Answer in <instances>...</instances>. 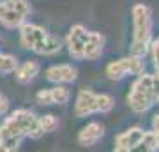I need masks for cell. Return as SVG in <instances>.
<instances>
[{
	"mask_svg": "<svg viewBox=\"0 0 159 152\" xmlns=\"http://www.w3.org/2000/svg\"><path fill=\"white\" fill-rule=\"evenodd\" d=\"M43 135L44 129L39 117L29 110H16L0 124V141L6 145L7 152L16 150L25 136L41 138Z\"/></svg>",
	"mask_w": 159,
	"mask_h": 152,
	"instance_id": "6da1fadb",
	"label": "cell"
},
{
	"mask_svg": "<svg viewBox=\"0 0 159 152\" xmlns=\"http://www.w3.org/2000/svg\"><path fill=\"white\" fill-rule=\"evenodd\" d=\"M18 28H20L21 46L30 51H35L39 55H55L62 48V43L57 35L50 34L48 30H44L39 25L23 21Z\"/></svg>",
	"mask_w": 159,
	"mask_h": 152,
	"instance_id": "7a4b0ae2",
	"label": "cell"
},
{
	"mask_svg": "<svg viewBox=\"0 0 159 152\" xmlns=\"http://www.w3.org/2000/svg\"><path fill=\"white\" fill-rule=\"evenodd\" d=\"M159 99V74H140L127 94V104L134 113H145Z\"/></svg>",
	"mask_w": 159,
	"mask_h": 152,
	"instance_id": "3957f363",
	"label": "cell"
},
{
	"mask_svg": "<svg viewBox=\"0 0 159 152\" xmlns=\"http://www.w3.org/2000/svg\"><path fill=\"white\" fill-rule=\"evenodd\" d=\"M133 44L131 55L143 57L147 53L152 39V11L145 4H136L133 7Z\"/></svg>",
	"mask_w": 159,
	"mask_h": 152,
	"instance_id": "277c9868",
	"label": "cell"
},
{
	"mask_svg": "<svg viewBox=\"0 0 159 152\" xmlns=\"http://www.w3.org/2000/svg\"><path fill=\"white\" fill-rule=\"evenodd\" d=\"M115 106V99L108 94H96L89 89H81L76 97L74 113L76 117H89L92 113H108Z\"/></svg>",
	"mask_w": 159,
	"mask_h": 152,
	"instance_id": "5b68a950",
	"label": "cell"
},
{
	"mask_svg": "<svg viewBox=\"0 0 159 152\" xmlns=\"http://www.w3.org/2000/svg\"><path fill=\"white\" fill-rule=\"evenodd\" d=\"M30 14L27 0H4L0 2V23L7 28H18Z\"/></svg>",
	"mask_w": 159,
	"mask_h": 152,
	"instance_id": "8992f818",
	"label": "cell"
},
{
	"mask_svg": "<svg viewBox=\"0 0 159 152\" xmlns=\"http://www.w3.org/2000/svg\"><path fill=\"white\" fill-rule=\"evenodd\" d=\"M143 71H145V64H143L142 57L136 55L119 58V60L108 64V67H106V74L110 80H120L125 74H138L140 76Z\"/></svg>",
	"mask_w": 159,
	"mask_h": 152,
	"instance_id": "52a82bcc",
	"label": "cell"
},
{
	"mask_svg": "<svg viewBox=\"0 0 159 152\" xmlns=\"http://www.w3.org/2000/svg\"><path fill=\"white\" fill-rule=\"evenodd\" d=\"M87 37H89V30L83 25L71 27L67 34V48H69V55L73 58H76V60L83 58V48H85Z\"/></svg>",
	"mask_w": 159,
	"mask_h": 152,
	"instance_id": "ba28073f",
	"label": "cell"
},
{
	"mask_svg": "<svg viewBox=\"0 0 159 152\" xmlns=\"http://www.w3.org/2000/svg\"><path fill=\"white\" fill-rule=\"evenodd\" d=\"M145 131L142 127H129L127 131L120 133L115 138V150L117 152H129V150H136L140 141H142Z\"/></svg>",
	"mask_w": 159,
	"mask_h": 152,
	"instance_id": "9c48e42d",
	"label": "cell"
},
{
	"mask_svg": "<svg viewBox=\"0 0 159 152\" xmlns=\"http://www.w3.org/2000/svg\"><path fill=\"white\" fill-rule=\"evenodd\" d=\"M78 78V71L71 64H58L46 69V80L51 83H73Z\"/></svg>",
	"mask_w": 159,
	"mask_h": 152,
	"instance_id": "30bf717a",
	"label": "cell"
},
{
	"mask_svg": "<svg viewBox=\"0 0 159 152\" xmlns=\"http://www.w3.org/2000/svg\"><path fill=\"white\" fill-rule=\"evenodd\" d=\"M104 136V126L99 122H90L85 127H81L78 133V143L81 147H92Z\"/></svg>",
	"mask_w": 159,
	"mask_h": 152,
	"instance_id": "8fae6325",
	"label": "cell"
},
{
	"mask_svg": "<svg viewBox=\"0 0 159 152\" xmlns=\"http://www.w3.org/2000/svg\"><path fill=\"white\" fill-rule=\"evenodd\" d=\"M104 48V35L99 32H90L89 30V37H87L85 48H83V58L87 60H97L102 53Z\"/></svg>",
	"mask_w": 159,
	"mask_h": 152,
	"instance_id": "7c38bea8",
	"label": "cell"
},
{
	"mask_svg": "<svg viewBox=\"0 0 159 152\" xmlns=\"http://www.w3.org/2000/svg\"><path fill=\"white\" fill-rule=\"evenodd\" d=\"M39 71H41L39 62H35V60H27V62L16 66V69H14L12 73H14V78H16L18 83H30V81L39 74Z\"/></svg>",
	"mask_w": 159,
	"mask_h": 152,
	"instance_id": "4fadbf2b",
	"label": "cell"
},
{
	"mask_svg": "<svg viewBox=\"0 0 159 152\" xmlns=\"http://www.w3.org/2000/svg\"><path fill=\"white\" fill-rule=\"evenodd\" d=\"M51 90V97H53V104H66L69 101V97H71V92H69L67 87H64V85L57 83Z\"/></svg>",
	"mask_w": 159,
	"mask_h": 152,
	"instance_id": "5bb4252c",
	"label": "cell"
},
{
	"mask_svg": "<svg viewBox=\"0 0 159 152\" xmlns=\"http://www.w3.org/2000/svg\"><path fill=\"white\" fill-rule=\"evenodd\" d=\"M136 150H157V133L145 131V135H143Z\"/></svg>",
	"mask_w": 159,
	"mask_h": 152,
	"instance_id": "9a60e30c",
	"label": "cell"
},
{
	"mask_svg": "<svg viewBox=\"0 0 159 152\" xmlns=\"http://www.w3.org/2000/svg\"><path fill=\"white\" fill-rule=\"evenodd\" d=\"M41 126H43V129L44 133H51V131H55L58 127V118L55 115H44V117H41Z\"/></svg>",
	"mask_w": 159,
	"mask_h": 152,
	"instance_id": "2e32d148",
	"label": "cell"
},
{
	"mask_svg": "<svg viewBox=\"0 0 159 152\" xmlns=\"http://www.w3.org/2000/svg\"><path fill=\"white\" fill-rule=\"evenodd\" d=\"M35 99H37L39 104H53V97H51V90L50 89L39 90L37 96H35Z\"/></svg>",
	"mask_w": 159,
	"mask_h": 152,
	"instance_id": "e0dca14e",
	"label": "cell"
},
{
	"mask_svg": "<svg viewBox=\"0 0 159 152\" xmlns=\"http://www.w3.org/2000/svg\"><path fill=\"white\" fill-rule=\"evenodd\" d=\"M152 60H154V66H156V73L159 74V37L152 43Z\"/></svg>",
	"mask_w": 159,
	"mask_h": 152,
	"instance_id": "ac0fdd59",
	"label": "cell"
},
{
	"mask_svg": "<svg viewBox=\"0 0 159 152\" xmlns=\"http://www.w3.org/2000/svg\"><path fill=\"white\" fill-rule=\"evenodd\" d=\"M7 110H9V103H7V97L0 92V115H6Z\"/></svg>",
	"mask_w": 159,
	"mask_h": 152,
	"instance_id": "d6986e66",
	"label": "cell"
},
{
	"mask_svg": "<svg viewBox=\"0 0 159 152\" xmlns=\"http://www.w3.org/2000/svg\"><path fill=\"white\" fill-rule=\"evenodd\" d=\"M152 131L159 135V113L154 115V120H152Z\"/></svg>",
	"mask_w": 159,
	"mask_h": 152,
	"instance_id": "ffe728a7",
	"label": "cell"
},
{
	"mask_svg": "<svg viewBox=\"0 0 159 152\" xmlns=\"http://www.w3.org/2000/svg\"><path fill=\"white\" fill-rule=\"evenodd\" d=\"M0 152H7L6 145H4V143H2V141H0Z\"/></svg>",
	"mask_w": 159,
	"mask_h": 152,
	"instance_id": "44dd1931",
	"label": "cell"
},
{
	"mask_svg": "<svg viewBox=\"0 0 159 152\" xmlns=\"http://www.w3.org/2000/svg\"><path fill=\"white\" fill-rule=\"evenodd\" d=\"M157 150H159V135H157Z\"/></svg>",
	"mask_w": 159,
	"mask_h": 152,
	"instance_id": "7402d4cb",
	"label": "cell"
}]
</instances>
